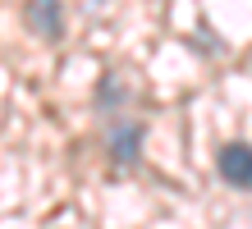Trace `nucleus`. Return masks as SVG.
<instances>
[{"label":"nucleus","instance_id":"7ed1b4c3","mask_svg":"<svg viewBox=\"0 0 252 229\" xmlns=\"http://www.w3.org/2000/svg\"><path fill=\"white\" fill-rule=\"evenodd\" d=\"M138 151H142V129L138 124H124V129L110 133V156H115V165H133V161H138Z\"/></svg>","mask_w":252,"mask_h":229},{"label":"nucleus","instance_id":"f03ea898","mask_svg":"<svg viewBox=\"0 0 252 229\" xmlns=\"http://www.w3.org/2000/svg\"><path fill=\"white\" fill-rule=\"evenodd\" d=\"M23 19L41 41H60L64 37V5L60 0H23Z\"/></svg>","mask_w":252,"mask_h":229},{"label":"nucleus","instance_id":"f257e3e1","mask_svg":"<svg viewBox=\"0 0 252 229\" xmlns=\"http://www.w3.org/2000/svg\"><path fill=\"white\" fill-rule=\"evenodd\" d=\"M216 170L229 188L252 193V142H225L216 151Z\"/></svg>","mask_w":252,"mask_h":229}]
</instances>
